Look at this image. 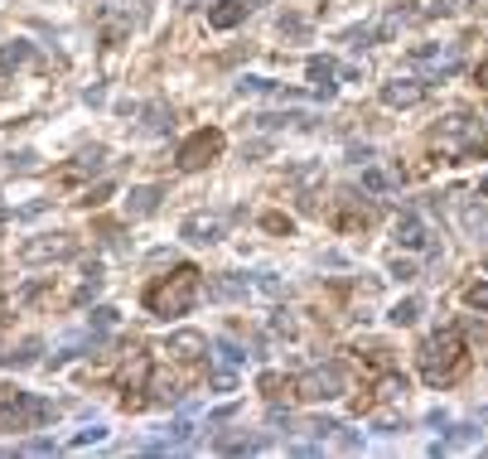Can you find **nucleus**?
<instances>
[{"label": "nucleus", "instance_id": "f257e3e1", "mask_svg": "<svg viewBox=\"0 0 488 459\" xmlns=\"http://www.w3.org/2000/svg\"><path fill=\"white\" fill-rule=\"evenodd\" d=\"M145 304H150V315H160V319H179V315H189L194 304H198V271L194 266H175L164 281H155L145 291Z\"/></svg>", "mask_w": 488, "mask_h": 459}, {"label": "nucleus", "instance_id": "f03ea898", "mask_svg": "<svg viewBox=\"0 0 488 459\" xmlns=\"http://www.w3.org/2000/svg\"><path fill=\"white\" fill-rule=\"evenodd\" d=\"M460 372H464V344H460V334H454V329L430 334L426 344H420V378H426L430 387L454 382Z\"/></svg>", "mask_w": 488, "mask_h": 459}, {"label": "nucleus", "instance_id": "7ed1b4c3", "mask_svg": "<svg viewBox=\"0 0 488 459\" xmlns=\"http://www.w3.org/2000/svg\"><path fill=\"white\" fill-rule=\"evenodd\" d=\"M44 416H48L44 401L15 392V387H0V431H29V426H39Z\"/></svg>", "mask_w": 488, "mask_h": 459}, {"label": "nucleus", "instance_id": "20e7f679", "mask_svg": "<svg viewBox=\"0 0 488 459\" xmlns=\"http://www.w3.org/2000/svg\"><path fill=\"white\" fill-rule=\"evenodd\" d=\"M217 155H223V131L204 126V131H194L189 141L179 145V169H204V165H213Z\"/></svg>", "mask_w": 488, "mask_h": 459}, {"label": "nucleus", "instance_id": "39448f33", "mask_svg": "<svg viewBox=\"0 0 488 459\" xmlns=\"http://www.w3.org/2000/svg\"><path fill=\"white\" fill-rule=\"evenodd\" d=\"M344 368L339 363H329V368H314V372H305V378H295L291 387H295V392L300 397H305V401H324V397H339L344 392Z\"/></svg>", "mask_w": 488, "mask_h": 459}, {"label": "nucleus", "instance_id": "423d86ee", "mask_svg": "<svg viewBox=\"0 0 488 459\" xmlns=\"http://www.w3.org/2000/svg\"><path fill=\"white\" fill-rule=\"evenodd\" d=\"M164 353L179 363H198L208 353V338L204 334H194V329H184V334H170V344H164Z\"/></svg>", "mask_w": 488, "mask_h": 459}, {"label": "nucleus", "instance_id": "0eeeda50", "mask_svg": "<svg viewBox=\"0 0 488 459\" xmlns=\"http://www.w3.org/2000/svg\"><path fill=\"white\" fill-rule=\"evenodd\" d=\"M373 223V208H367V203H358L353 194H344L339 198V213H334V228L339 232H353V228H367Z\"/></svg>", "mask_w": 488, "mask_h": 459}, {"label": "nucleus", "instance_id": "6e6552de", "mask_svg": "<svg viewBox=\"0 0 488 459\" xmlns=\"http://www.w3.org/2000/svg\"><path fill=\"white\" fill-rule=\"evenodd\" d=\"M184 237H189V242H217V237H223V213H194V218H184Z\"/></svg>", "mask_w": 488, "mask_h": 459}, {"label": "nucleus", "instance_id": "1a4fd4ad", "mask_svg": "<svg viewBox=\"0 0 488 459\" xmlns=\"http://www.w3.org/2000/svg\"><path fill=\"white\" fill-rule=\"evenodd\" d=\"M242 20H247L242 0H213V5H208V25L213 29H238Z\"/></svg>", "mask_w": 488, "mask_h": 459}, {"label": "nucleus", "instance_id": "9d476101", "mask_svg": "<svg viewBox=\"0 0 488 459\" xmlns=\"http://www.w3.org/2000/svg\"><path fill=\"white\" fill-rule=\"evenodd\" d=\"M420 97H426V88H420V82H387V88H382V101H387V107H416Z\"/></svg>", "mask_w": 488, "mask_h": 459}, {"label": "nucleus", "instance_id": "9b49d317", "mask_svg": "<svg viewBox=\"0 0 488 459\" xmlns=\"http://www.w3.org/2000/svg\"><path fill=\"white\" fill-rule=\"evenodd\" d=\"M73 251H78V247H73V237H63V232H58L54 242H29V247H25V262H44V257H73Z\"/></svg>", "mask_w": 488, "mask_h": 459}, {"label": "nucleus", "instance_id": "f8f14e48", "mask_svg": "<svg viewBox=\"0 0 488 459\" xmlns=\"http://www.w3.org/2000/svg\"><path fill=\"white\" fill-rule=\"evenodd\" d=\"M310 82H314L319 97H329L334 92V63L329 59H310Z\"/></svg>", "mask_w": 488, "mask_h": 459}, {"label": "nucleus", "instance_id": "ddd939ff", "mask_svg": "<svg viewBox=\"0 0 488 459\" xmlns=\"http://www.w3.org/2000/svg\"><path fill=\"white\" fill-rule=\"evenodd\" d=\"M155 203H160V184H150V189H136V194L126 198V208L141 218V213H155Z\"/></svg>", "mask_w": 488, "mask_h": 459}, {"label": "nucleus", "instance_id": "4468645a", "mask_svg": "<svg viewBox=\"0 0 488 459\" xmlns=\"http://www.w3.org/2000/svg\"><path fill=\"white\" fill-rule=\"evenodd\" d=\"M397 237H401L407 247H420V242H426V232H420L416 218H407V223H397Z\"/></svg>", "mask_w": 488, "mask_h": 459}, {"label": "nucleus", "instance_id": "2eb2a0df", "mask_svg": "<svg viewBox=\"0 0 488 459\" xmlns=\"http://www.w3.org/2000/svg\"><path fill=\"white\" fill-rule=\"evenodd\" d=\"M217 358H223V363H242L247 353H242L238 344H232V338H217Z\"/></svg>", "mask_w": 488, "mask_h": 459}, {"label": "nucleus", "instance_id": "dca6fc26", "mask_svg": "<svg viewBox=\"0 0 488 459\" xmlns=\"http://www.w3.org/2000/svg\"><path fill=\"white\" fill-rule=\"evenodd\" d=\"M464 300L474 304L479 315H488V285H469V291H464Z\"/></svg>", "mask_w": 488, "mask_h": 459}, {"label": "nucleus", "instance_id": "f3484780", "mask_svg": "<svg viewBox=\"0 0 488 459\" xmlns=\"http://www.w3.org/2000/svg\"><path fill=\"white\" fill-rule=\"evenodd\" d=\"M392 319H397V325H411V319H416V300H401L392 310Z\"/></svg>", "mask_w": 488, "mask_h": 459}, {"label": "nucleus", "instance_id": "a211bd4d", "mask_svg": "<svg viewBox=\"0 0 488 459\" xmlns=\"http://www.w3.org/2000/svg\"><path fill=\"white\" fill-rule=\"evenodd\" d=\"M35 353H39V344L29 338V344H25L20 353H5V358H10V363H35Z\"/></svg>", "mask_w": 488, "mask_h": 459}, {"label": "nucleus", "instance_id": "6ab92c4d", "mask_svg": "<svg viewBox=\"0 0 488 459\" xmlns=\"http://www.w3.org/2000/svg\"><path fill=\"white\" fill-rule=\"evenodd\" d=\"M213 295H217V300H232V295H242V285H238V281H217Z\"/></svg>", "mask_w": 488, "mask_h": 459}, {"label": "nucleus", "instance_id": "aec40b11", "mask_svg": "<svg viewBox=\"0 0 488 459\" xmlns=\"http://www.w3.org/2000/svg\"><path fill=\"white\" fill-rule=\"evenodd\" d=\"M261 228H266V232H291V223H285L281 213H266V218H261Z\"/></svg>", "mask_w": 488, "mask_h": 459}, {"label": "nucleus", "instance_id": "412c9836", "mask_svg": "<svg viewBox=\"0 0 488 459\" xmlns=\"http://www.w3.org/2000/svg\"><path fill=\"white\" fill-rule=\"evenodd\" d=\"M479 82H483V88H488V63H483V68H479Z\"/></svg>", "mask_w": 488, "mask_h": 459}, {"label": "nucleus", "instance_id": "4be33fe9", "mask_svg": "<svg viewBox=\"0 0 488 459\" xmlns=\"http://www.w3.org/2000/svg\"><path fill=\"white\" fill-rule=\"evenodd\" d=\"M0 319H5V315H0Z\"/></svg>", "mask_w": 488, "mask_h": 459}, {"label": "nucleus", "instance_id": "5701e85b", "mask_svg": "<svg viewBox=\"0 0 488 459\" xmlns=\"http://www.w3.org/2000/svg\"><path fill=\"white\" fill-rule=\"evenodd\" d=\"M483 266H488V262H483Z\"/></svg>", "mask_w": 488, "mask_h": 459}]
</instances>
